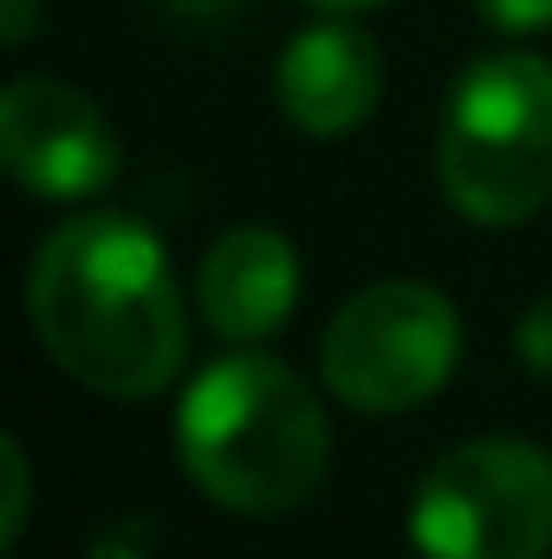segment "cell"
I'll return each instance as SVG.
<instances>
[{"instance_id":"obj_1","label":"cell","mask_w":552,"mask_h":559,"mask_svg":"<svg viewBox=\"0 0 552 559\" xmlns=\"http://www.w3.org/2000/svg\"><path fill=\"white\" fill-rule=\"evenodd\" d=\"M26 306L52 365L105 397H156L189 358L169 254L137 215H79L52 228L33 254Z\"/></svg>"},{"instance_id":"obj_2","label":"cell","mask_w":552,"mask_h":559,"mask_svg":"<svg viewBox=\"0 0 552 559\" xmlns=\"http://www.w3.org/2000/svg\"><path fill=\"white\" fill-rule=\"evenodd\" d=\"M189 481L228 514H286L319 495L332 462V423L312 384L267 352L208 365L176 417Z\"/></svg>"},{"instance_id":"obj_3","label":"cell","mask_w":552,"mask_h":559,"mask_svg":"<svg viewBox=\"0 0 552 559\" xmlns=\"http://www.w3.org/2000/svg\"><path fill=\"white\" fill-rule=\"evenodd\" d=\"M442 195L481 222L514 228L552 202V66L533 52H494L448 92L435 143Z\"/></svg>"},{"instance_id":"obj_4","label":"cell","mask_w":552,"mask_h":559,"mask_svg":"<svg viewBox=\"0 0 552 559\" xmlns=\"http://www.w3.org/2000/svg\"><path fill=\"white\" fill-rule=\"evenodd\" d=\"M422 559H547L552 554V455L520 436L448 449L410 501Z\"/></svg>"},{"instance_id":"obj_5","label":"cell","mask_w":552,"mask_h":559,"mask_svg":"<svg viewBox=\"0 0 552 559\" xmlns=\"http://www.w3.org/2000/svg\"><path fill=\"white\" fill-rule=\"evenodd\" d=\"M461 358V319L448 293L422 280H384L338 306L319 345V378L338 404L364 417H397L429 404Z\"/></svg>"},{"instance_id":"obj_6","label":"cell","mask_w":552,"mask_h":559,"mask_svg":"<svg viewBox=\"0 0 552 559\" xmlns=\"http://www.w3.org/2000/svg\"><path fill=\"white\" fill-rule=\"evenodd\" d=\"M0 156L26 195L79 202L118 176V131L79 85L13 79L0 98Z\"/></svg>"},{"instance_id":"obj_7","label":"cell","mask_w":552,"mask_h":559,"mask_svg":"<svg viewBox=\"0 0 552 559\" xmlns=\"http://www.w3.org/2000/svg\"><path fill=\"white\" fill-rule=\"evenodd\" d=\"M279 111L305 138H351L384 98V52L351 20H319L292 33L274 66Z\"/></svg>"},{"instance_id":"obj_8","label":"cell","mask_w":552,"mask_h":559,"mask_svg":"<svg viewBox=\"0 0 552 559\" xmlns=\"http://www.w3.org/2000/svg\"><path fill=\"white\" fill-rule=\"evenodd\" d=\"M292 299H299V254L279 228H261V222L215 235L195 267V312L228 345L274 338L292 319Z\"/></svg>"},{"instance_id":"obj_9","label":"cell","mask_w":552,"mask_h":559,"mask_svg":"<svg viewBox=\"0 0 552 559\" xmlns=\"http://www.w3.org/2000/svg\"><path fill=\"white\" fill-rule=\"evenodd\" d=\"M0 468H7V508H0V547H20V534H26V514H33V468H26V449H20V436H7L0 442Z\"/></svg>"},{"instance_id":"obj_10","label":"cell","mask_w":552,"mask_h":559,"mask_svg":"<svg viewBox=\"0 0 552 559\" xmlns=\"http://www.w3.org/2000/svg\"><path fill=\"white\" fill-rule=\"evenodd\" d=\"M514 352L527 358V371H533V378H547V384H552V293H547V299H533V306L520 312Z\"/></svg>"},{"instance_id":"obj_11","label":"cell","mask_w":552,"mask_h":559,"mask_svg":"<svg viewBox=\"0 0 552 559\" xmlns=\"http://www.w3.org/2000/svg\"><path fill=\"white\" fill-rule=\"evenodd\" d=\"M475 13L494 33H547L552 26V0H475Z\"/></svg>"},{"instance_id":"obj_12","label":"cell","mask_w":552,"mask_h":559,"mask_svg":"<svg viewBox=\"0 0 552 559\" xmlns=\"http://www.w3.org/2000/svg\"><path fill=\"white\" fill-rule=\"evenodd\" d=\"M92 559H149V527H143V521H124V527L98 534Z\"/></svg>"},{"instance_id":"obj_13","label":"cell","mask_w":552,"mask_h":559,"mask_svg":"<svg viewBox=\"0 0 552 559\" xmlns=\"http://www.w3.org/2000/svg\"><path fill=\"white\" fill-rule=\"evenodd\" d=\"M7 39H13V46L33 39V0H7Z\"/></svg>"},{"instance_id":"obj_14","label":"cell","mask_w":552,"mask_h":559,"mask_svg":"<svg viewBox=\"0 0 552 559\" xmlns=\"http://www.w3.org/2000/svg\"><path fill=\"white\" fill-rule=\"evenodd\" d=\"M169 7H182V13H208V20H215V13H228L235 0H169Z\"/></svg>"},{"instance_id":"obj_15","label":"cell","mask_w":552,"mask_h":559,"mask_svg":"<svg viewBox=\"0 0 552 559\" xmlns=\"http://www.w3.org/2000/svg\"><path fill=\"white\" fill-rule=\"evenodd\" d=\"M305 7H325V13H364V7H384V0H305Z\"/></svg>"}]
</instances>
